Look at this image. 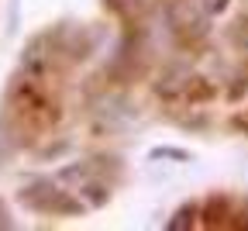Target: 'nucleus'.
<instances>
[{
  "instance_id": "7ed1b4c3",
  "label": "nucleus",
  "mask_w": 248,
  "mask_h": 231,
  "mask_svg": "<svg viewBox=\"0 0 248 231\" xmlns=\"http://www.w3.org/2000/svg\"><path fill=\"white\" fill-rule=\"evenodd\" d=\"M190 80V69H186L183 62H172V66H166V73L159 76V83H155V93H166V97H172V93H179L183 90V83Z\"/></svg>"
},
{
  "instance_id": "f03ea898",
  "label": "nucleus",
  "mask_w": 248,
  "mask_h": 231,
  "mask_svg": "<svg viewBox=\"0 0 248 231\" xmlns=\"http://www.w3.org/2000/svg\"><path fill=\"white\" fill-rule=\"evenodd\" d=\"M17 200L31 211H42V214H83V204L73 200L66 190H59L52 180H42L35 186H28L17 193Z\"/></svg>"
},
{
  "instance_id": "f257e3e1",
  "label": "nucleus",
  "mask_w": 248,
  "mask_h": 231,
  "mask_svg": "<svg viewBox=\"0 0 248 231\" xmlns=\"http://www.w3.org/2000/svg\"><path fill=\"white\" fill-rule=\"evenodd\" d=\"M166 21L179 42H200L210 31V11L203 7V0H172L166 7Z\"/></svg>"
},
{
  "instance_id": "1a4fd4ad",
  "label": "nucleus",
  "mask_w": 248,
  "mask_h": 231,
  "mask_svg": "<svg viewBox=\"0 0 248 231\" xmlns=\"http://www.w3.org/2000/svg\"><path fill=\"white\" fill-rule=\"evenodd\" d=\"M0 228H14V221H11V214H7L4 204H0Z\"/></svg>"
},
{
  "instance_id": "6e6552de",
  "label": "nucleus",
  "mask_w": 248,
  "mask_h": 231,
  "mask_svg": "<svg viewBox=\"0 0 248 231\" xmlns=\"http://www.w3.org/2000/svg\"><path fill=\"white\" fill-rule=\"evenodd\" d=\"M228 4H231V0H203V7H207L210 14H224Z\"/></svg>"
},
{
  "instance_id": "39448f33",
  "label": "nucleus",
  "mask_w": 248,
  "mask_h": 231,
  "mask_svg": "<svg viewBox=\"0 0 248 231\" xmlns=\"http://www.w3.org/2000/svg\"><path fill=\"white\" fill-rule=\"evenodd\" d=\"M193 214H197L193 204H183V207L172 214V221H166V228H169V231H183L186 224H193Z\"/></svg>"
},
{
  "instance_id": "0eeeda50",
  "label": "nucleus",
  "mask_w": 248,
  "mask_h": 231,
  "mask_svg": "<svg viewBox=\"0 0 248 231\" xmlns=\"http://www.w3.org/2000/svg\"><path fill=\"white\" fill-rule=\"evenodd\" d=\"M83 193L90 197V204H93V207L107 204V190H104V183H97V180H93V183H86V186H83Z\"/></svg>"
},
{
  "instance_id": "20e7f679",
  "label": "nucleus",
  "mask_w": 248,
  "mask_h": 231,
  "mask_svg": "<svg viewBox=\"0 0 248 231\" xmlns=\"http://www.w3.org/2000/svg\"><path fill=\"white\" fill-rule=\"evenodd\" d=\"M42 45H45V38H35L28 45V52L21 55V66L28 73H35V76H42L45 73V52H42Z\"/></svg>"
},
{
  "instance_id": "423d86ee",
  "label": "nucleus",
  "mask_w": 248,
  "mask_h": 231,
  "mask_svg": "<svg viewBox=\"0 0 248 231\" xmlns=\"http://www.w3.org/2000/svg\"><path fill=\"white\" fill-rule=\"evenodd\" d=\"M104 4L110 11H117V14H138V11H145L152 4V0H104Z\"/></svg>"
}]
</instances>
